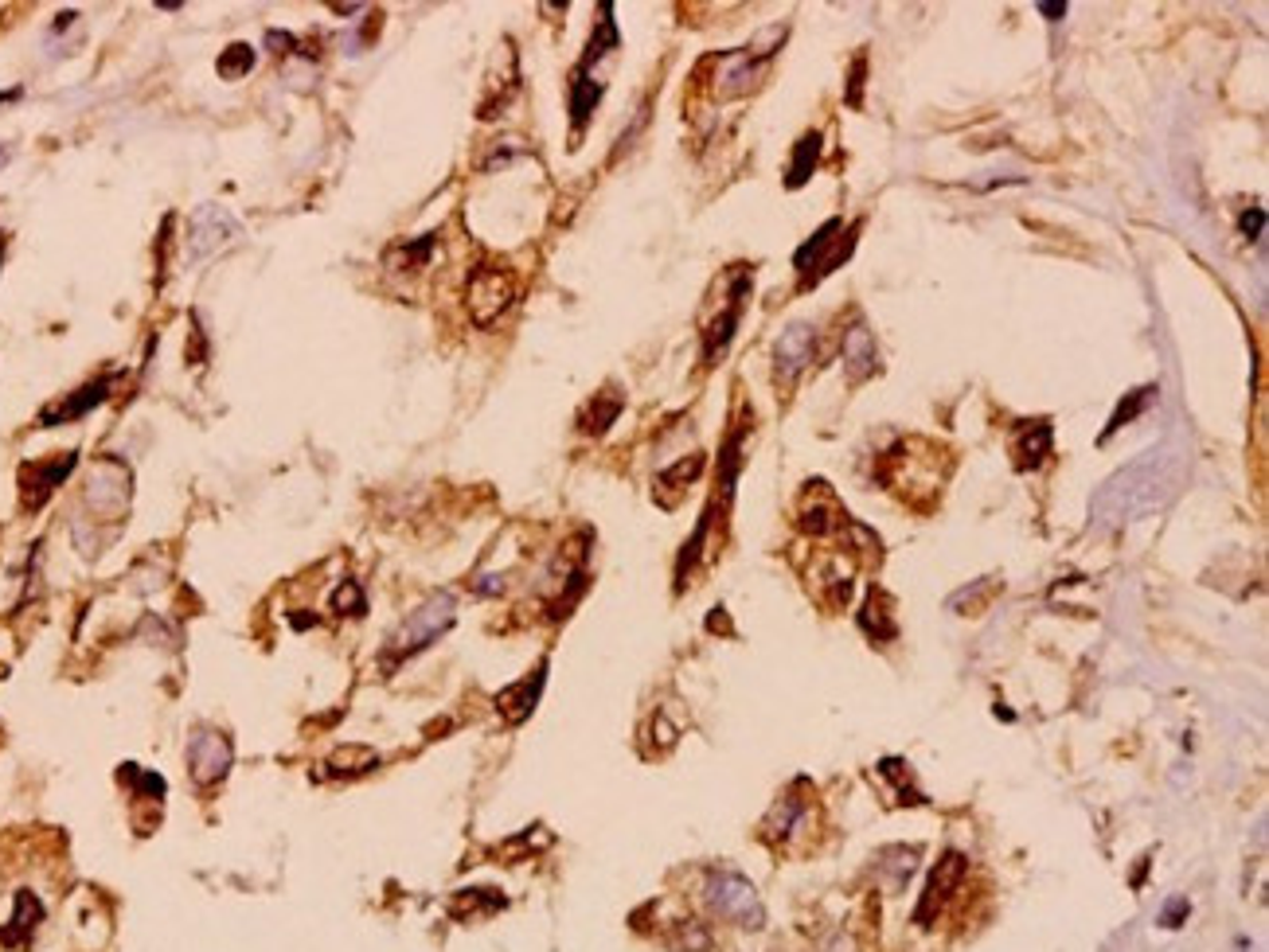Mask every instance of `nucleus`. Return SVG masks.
I'll return each mask as SVG.
<instances>
[{
    "mask_svg": "<svg viewBox=\"0 0 1269 952\" xmlns=\"http://www.w3.org/2000/svg\"><path fill=\"white\" fill-rule=\"evenodd\" d=\"M238 234H242V227L227 207H215V203L195 207L192 223H188V262L192 266L208 262L219 251H227Z\"/></svg>",
    "mask_w": 1269,
    "mask_h": 952,
    "instance_id": "obj_6",
    "label": "nucleus"
},
{
    "mask_svg": "<svg viewBox=\"0 0 1269 952\" xmlns=\"http://www.w3.org/2000/svg\"><path fill=\"white\" fill-rule=\"evenodd\" d=\"M817 160H820V134H805L797 145H793V160H789V180H785V184H789V188H800V184L813 176Z\"/></svg>",
    "mask_w": 1269,
    "mask_h": 952,
    "instance_id": "obj_24",
    "label": "nucleus"
},
{
    "mask_svg": "<svg viewBox=\"0 0 1269 952\" xmlns=\"http://www.w3.org/2000/svg\"><path fill=\"white\" fill-rule=\"evenodd\" d=\"M293 629H312V617H293Z\"/></svg>",
    "mask_w": 1269,
    "mask_h": 952,
    "instance_id": "obj_36",
    "label": "nucleus"
},
{
    "mask_svg": "<svg viewBox=\"0 0 1269 952\" xmlns=\"http://www.w3.org/2000/svg\"><path fill=\"white\" fill-rule=\"evenodd\" d=\"M1152 394H1156V387H1141V390H1132V394H1125V403H1121V407L1113 410L1110 426L1102 429V437H1097V442L1106 446V442H1110V437H1113V433H1117V429H1121V426H1129L1132 418H1136L1141 410L1149 407V398H1152Z\"/></svg>",
    "mask_w": 1269,
    "mask_h": 952,
    "instance_id": "obj_27",
    "label": "nucleus"
},
{
    "mask_svg": "<svg viewBox=\"0 0 1269 952\" xmlns=\"http://www.w3.org/2000/svg\"><path fill=\"white\" fill-rule=\"evenodd\" d=\"M434 242H438V234H422V238H414V242H399V246H390L387 266L390 270H418V266L430 258V251H434Z\"/></svg>",
    "mask_w": 1269,
    "mask_h": 952,
    "instance_id": "obj_26",
    "label": "nucleus"
},
{
    "mask_svg": "<svg viewBox=\"0 0 1269 952\" xmlns=\"http://www.w3.org/2000/svg\"><path fill=\"white\" fill-rule=\"evenodd\" d=\"M1262 227H1266V212H1262V207H1254V212L1242 215V234H1246V238H1258Z\"/></svg>",
    "mask_w": 1269,
    "mask_h": 952,
    "instance_id": "obj_33",
    "label": "nucleus"
},
{
    "mask_svg": "<svg viewBox=\"0 0 1269 952\" xmlns=\"http://www.w3.org/2000/svg\"><path fill=\"white\" fill-rule=\"evenodd\" d=\"M75 457L78 453H59L55 461H28V465L20 468V496H24V507H28V511H36V507L47 504V496L71 477Z\"/></svg>",
    "mask_w": 1269,
    "mask_h": 952,
    "instance_id": "obj_12",
    "label": "nucleus"
},
{
    "mask_svg": "<svg viewBox=\"0 0 1269 952\" xmlns=\"http://www.w3.org/2000/svg\"><path fill=\"white\" fill-rule=\"evenodd\" d=\"M1184 477V453L1175 446L1145 449L1136 461L1117 468L1102 492L1093 496V520L1102 527H1121L1129 520L1152 516L1175 496V485Z\"/></svg>",
    "mask_w": 1269,
    "mask_h": 952,
    "instance_id": "obj_1",
    "label": "nucleus"
},
{
    "mask_svg": "<svg viewBox=\"0 0 1269 952\" xmlns=\"http://www.w3.org/2000/svg\"><path fill=\"white\" fill-rule=\"evenodd\" d=\"M856 234H859L856 223L844 231L839 219H828V223L800 246L797 258H793V266H797V273H800V290L817 285L820 277H828V273L836 270L839 262L856 251Z\"/></svg>",
    "mask_w": 1269,
    "mask_h": 952,
    "instance_id": "obj_4",
    "label": "nucleus"
},
{
    "mask_svg": "<svg viewBox=\"0 0 1269 952\" xmlns=\"http://www.w3.org/2000/svg\"><path fill=\"white\" fill-rule=\"evenodd\" d=\"M512 301H516V273L512 270H505V266H488L485 262V266H477V270L469 273L465 305L477 329L496 325L500 312H505Z\"/></svg>",
    "mask_w": 1269,
    "mask_h": 952,
    "instance_id": "obj_5",
    "label": "nucleus"
},
{
    "mask_svg": "<svg viewBox=\"0 0 1269 952\" xmlns=\"http://www.w3.org/2000/svg\"><path fill=\"white\" fill-rule=\"evenodd\" d=\"M863 75H867V59L856 55L852 78H848V106H859V102H863Z\"/></svg>",
    "mask_w": 1269,
    "mask_h": 952,
    "instance_id": "obj_32",
    "label": "nucleus"
},
{
    "mask_svg": "<svg viewBox=\"0 0 1269 952\" xmlns=\"http://www.w3.org/2000/svg\"><path fill=\"white\" fill-rule=\"evenodd\" d=\"M1184 914H1188V898H1175V902L1168 906V914H1164V925H1168V929H1175V921H1180Z\"/></svg>",
    "mask_w": 1269,
    "mask_h": 952,
    "instance_id": "obj_34",
    "label": "nucleus"
},
{
    "mask_svg": "<svg viewBox=\"0 0 1269 952\" xmlns=\"http://www.w3.org/2000/svg\"><path fill=\"white\" fill-rule=\"evenodd\" d=\"M1039 12H1043V16H1051V20H1058V16H1067V4H1039Z\"/></svg>",
    "mask_w": 1269,
    "mask_h": 952,
    "instance_id": "obj_35",
    "label": "nucleus"
},
{
    "mask_svg": "<svg viewBox=\"0 0 1269 952\" xmlns=\"http://www.w3.org/2000/svg\"><path fill=\"white\" fill-rule=\"evenodd\" d=\"M965 871H969V859L961 855V851H945L941 863H937L934 871H930V882H926V890H922V902H918L915 910V921L918 925H930L937 914H941V906L949 902V898L961 890V882H965Z\"/></svg>",
    "mask_w": 1269,
    "mask_h": 952,
    "instance_id": "obj_8",
    "label": "nucleus"
},
{
    "mask_svg": "<svg viewBox=\"0 0 1269 952\" xmlns=\"http://www.w3.org/2000/svg\"><path fill=\"white\" fill-rule=\"evenodd\" d=\"M618 414H622V394H618V390H602V394H594V403L578 414V429H586V433H605V429L618 422Z\"/></svg>",
    "mask_w": 1269,
    "mask_h": 952,
    "instance_id": "obj_21",
    "label": "nucleus"
},
{
    "mask_svg": "<svg viewBox=\"0 0 1269 952\" xmlns=\"http://www.w3.org/2000/svg\"><path fill=\"white\" fill-rule=\"evenodd\" d=\"M544 676H547V668H535V672H531L527 680H520V683H512V687H505V691L496 695V711H500V715H505L508 722H524L527 715L535 711L539 695H544Z\"/></svg>",
    "mask_w": 1269,
    "mask_h": 952,
    "instance_id": "obj_18",
    "label": "nucleus"
},
{
    "mask_svg": "<svg viewBox=\"0 0 1269 952\" xmlns=\"http://www.w3.org/2000/svg\"><path fill=\"white\" fill-rule=\"evenodd\" d=\"M703 472V453H692V457H683L680 465H672V468H664L661 472V481H657V485L661 488H683L687 485V481H696V477H700Z\"/></svg>",
    "mask_w": 1269,
    "mask_h": 952,
    "instance_id": "obj_31",
    "label": "nucleus"
},
{
    "mask_svg": "<svg viewBox=\"0 0 1269 952\" xmlns=\"http://www.w3.org/2000/svg\"><path fill=\"white\" fill-rule=\"evenodd\" d=\"M839 351H844V371H848V379H852V383H863V379H871V375L879 371L875 336H871V329H867L863 320H856L852 329L844 332V344H839Z\"/></svg>",
    "mask_w": 1269,
    "mask_h": 952,
    "instance_id": "obj_14",
    "label": "nucleus"
},
{
    "mask_svg": "<svg viewBox=\"0 0 1269 952\" xmlns=\"http://www.w3.org/2000/svg\"><path fill=\"white\" fill-rule=\"evenodd\" d=\"M1051 422L1047 418H1035V422H1019L1012 433V457L1015 468H1039L1051 457Z\"/></svg>",
    "mask_w": 1269,
    "mask_h": 952,
    "instance_id": "obj_15",
    "label": "nucleus"
},
{
    "mask_svg": "<svg viewBox=\"0 0 1269 952\" xmlns=\"http://www.w3.org/2000/svg\"><path fill=\"white\" fill-rule=\"evenodd\" d=\"M473 910H481V914L505 910V898L496 894V890H461V894L453 898V914L457 917H473Z\"/></svg>",
    "mask_w": 1269,
    "mask_h": 952,
    "instance_id": "obj_28",
    "label": "nucleus"
},
{
    "mask_svg": "<svg viewBox=\"0 0 1269 952\" xmlns=\"http://www.w3.org/2000/svg\"><path fill=\"white\" fill-rule=\"evenodd\" d=\"M746 290H750V270H746V266H735V277H731V305H726V312H719V316L707 325V332H703V364H707V368L719 359L722 351L731 348L735 329H739V320H742Z\"/></svg>",
    "mask_w": 1269,
    "mask_h": 952,
    "instance_id": "obj_10",
    "label": "nucleus"
},
{
    "mask_svg": "<svg viewBox=\"0 0 1269 952\" xmlns=\"http://www.w3.org/2000/svg\"><path fill=\"white\" fill-rule=\"evenodd\" d=\"M215 71H219V78H242V75H251V71H254V51L247 47V43H231V47H227V51L219 55Z\"/></svg>",
    "mask_w": 1269,
    "mask_h": 952,
    "instance_id": "obj_29",
    "label": "nucleus"
},
{
    "mask_svg": "<svg viewBox=\"0 0 1269 952\" xmlns=\"http://www.w3.org/2000/svg\"><path fill=\"white\" fill-rule=\"evenodd\" d=\"M4 160H8V153H4V149H0V164H4Z\"/></svg>",
    "mask_w": 1269,
    "mask_h": 952,
    "instance_id": "obj_37",
    "label": "nucleus"
},
{
    "mask_svg": "<svg viewBox=\"0 0 1269 952\" xmlns=\"http://www.w3.org/2000/svg\"><path fill=\"white\" fill-rule=\"evenodd\" d=\"M805 816H809V800L797 797V793H789V797H781L778 804H774V812H770V820H766V836L770 839L793 836V832H797V824Z\"/></svg>",
    "mask_w": 1269,
    "mask_h": 952,
    "instance_id": "obj_20",
    "label": "nucleus"
},
{
    "mask_svg": "<svg viewBox=\"0 0 1269 952\" xmlns=\"http://www.w3.org/2000/svg\"><path fill=\"white\" fill-rule=\"evenodd\" d=\"M813 351H817V329L813 325H805V320H793L789 329L778 336V344H774V375H778L781 387H793L800 379V371L813 364Z\"/></svg>",
    "mask_w": 1269,
    "mask_h": 952,
    "instance_id": "obj_9",
    "label": "nucleus"
},
{
    "mask_svg": "<svg viewBox=\"0 0 1269 952\" xmlns=\"http://www.w3.org/2000/svg\"><path fill=\"white\" fill-rule=\"evenodd\" d=\"M43 921V902H39L32 890H20L16 902H12V917L4 921V929H0V941L8 945V949H24L32 934H36V925Z\"/></svg>",
    "mask_w": 1269,
    "mask_h": 952,
    "instance_id": "obj_17",
    "label": "nucleus"
},
{
    "mask_svg": "<svg viewBox=\"0 0 1269 952\" xmlns=\"http://www.w3.org/2000/svg\"><path fill=\"white\" fill-rule=\"evenodd\" d=\"M234 765V746L227 734L208 730V726H195L192 738H188V769H192L195 785H219V780L231 773Z\"/></svg>",
    "mask_w": 1269,
    "mask_h": 952,
    "instance_id": "obj_7",
    "label": "nucleus"
},
{
    "mask_svg": "<svg viewBox=\"0 0 1269 952\" xmlns=\"http://www.w3.org/2000/svg\"><path fill=\"white\" fill-rule=\"evenodd\" d=\"M703 902L726 925H739V929H761L766 925V906H761L758 890L735 871H711L707 886H703Z\"/></svg>",
    "mask_w": 1269,
    "mask_h": 952,
    "instance_id": "obj_3",
    "label": "nucleus"
},
{
    "mask_svg": "<svg viewBox=\"0 0 1269 952\" xmlns=\"http://www.w3.org/2000/svg\"><path fill=\"white\" fill-rule=\"evenodd\" d=\"M800 527L809 535H832L836 527H848V511L839 507V500L832 496V488L824 481L805 485V500H800Z\"/></svg>",
    "mask_w": 1269,
    "mask_h": 952,
    "instance_id": "obj_13",
    "label": "nucleus"
},
{
    "mask_svg": "<svg viewBox=\"0 0 1269 952\" xmlns=\"http://www.w3.org/2000/svg\"><path fill=\"white\" fill-rule=\"evenodd\" d=\"M887 605H891L887 594H871L867 605H863V613H859L863 633H867V637H875V641H895L898 637V624L887 617Z\"/></svg>",
    "mask_w": 1269,
    "mask_h": 952,
    "instance_id": "obj_23",
    "label": "nucleus"
},
{
    "mask_svg": "<svg viewBox=\"0 0 1269 952\" xmlns=\"http://www.w3.org/2000/svg\"><path fill=\"white\" fill-rule=\"evenodd\" d=\"M453 621H457V602H453V594H434V598H426L414 613H407V621L390 633L387 652H383V668L403 663L407 656L422 652V648L438 641Z\"/></svg>",
    "mask_w": 1269,
    "mask_h": 952,
    "instance_id": "obj_2",
    "label": "nucleus"
},
{
    "mask_svg": "<svg viewBox=\"0 0 1269 952\" xmlns=\"http://www.w3.org/2000/svg\"><path fill=\"white\" fill-rule=\"evenodd\" d=\"M375 761L379 758H375V750H368V746H340L329 758V773H336V777H356V773L375 769Z\"/></svg>",
    "mask_w": 1269,
    "mask_h": 952,
    "instance_id": "obj_25",
    "label": "nucleus"
},
{
    "mask_svg": "<svg viewBox=\"0 0 1269 952\" xmlns=\"http://www.w3.org/2000/svg\"><path fill=\"white\" fill-rule=\"evenodd\" d=\"M774 51H766V47H742V51H731V55L719 59V71H715V90L722 98H739L746 90H754L758 86L761 71H766V63H770Z\"/></svg>",
    "mask_w": 1269,
    "mask_h": 952,
    "instance_id": "obj_11",
    "label": "nucleus"
},
{
    "mask_svg": "<svg viewBox=\"0 0 1269 952\" xmlns=\"http://www.w3.org/2000/svg\"><path fill=\"white\" fill-rule=\"evenodd\" d=\"M879 863V875H891V890H902L910 875H915V863H918V847H883L875 855Z\"/></svg>",
    "mask_w": 1269,
    "mask_h": 952,
    "instance_id": "obj_22",
    "label": "nucleus"
},
{
    "mask_svg": "<svg viewBox=\"0 0 1269 952\" xmlns=\"http://www.w3.org/2000/svg\"><path fill=\"white\" fill-rule=\"evenodd\" d=\"M364 585L360 582H340L332 589V609L336 613H344V617H356V613H364Z\"/></svg>",
    "mask_w": 1269,
    "mask_h": 952,
    "instance_id": "obj_30",
    "label": "nucleus"
},
{
    "mask_svg": "<svg viewBox=\"0 0 1269 952\" xmlns=\"http://www.w3.org/2000/svg\"><path fill=\"white\" fill-rule=\"evenodd\" d=\"M598 98H602V82L586 67H574V75H570V121H574V129H586Z\"/></svg>",
    "mask_w": 1269,
    "mask_h": 952,
    "instance_id": "obj_19",
    "label": "nucleus"
},
{
    "mask_svg": "<svg viewBox=\"0 0 1269 952\" xmlns=\"http://www.w3.org/2000/svg\"><path fill=\"white\" fill-rule=\"evenodd\" d=\"M114 387V379L106 375V379H95V383H86L82 390H75L71 398H63L59 407H47L39 414V426H63V422H75L82 414H90L98 403H106V394Z\"/></svg>",
    "mask_w": 1269,
    "mask_h": 952,
    "instance_id": "obj_16",
    "label": "nucleus"
}]
</instances>
